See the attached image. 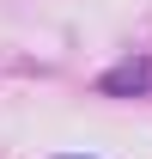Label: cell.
<instances>
[{"label":"cell","mask_w":152,"mask_h":159,"mask_svg":"<svg viewBox=\"0 0 152 159\" xmlns=\"http://www.w3.org/2000/svg\"><path fill=\"white\" fill-rule=\"evenodd\" d=\"M103 92H152V61H122L103 74Z\"/></svg>","instance_id":"obj_1"}]
</instances>
